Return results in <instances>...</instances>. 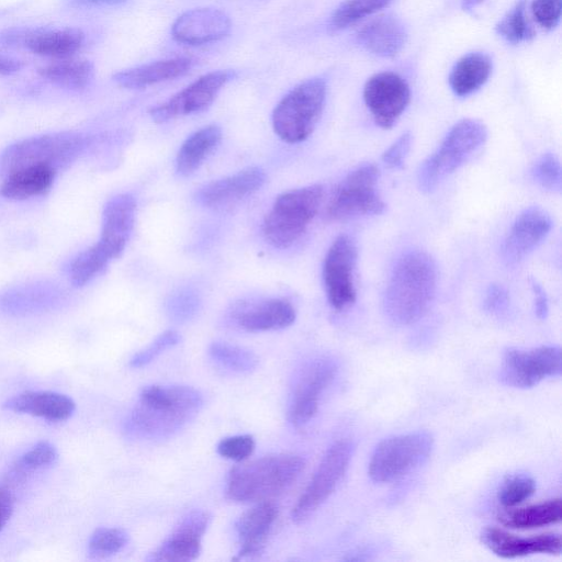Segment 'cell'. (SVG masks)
Segmentation results:
<instances>
[{
	"label": "cell",
	"instance_id": "cell-38",
	"mask_svg": "<svg viewBox=\"0 0 562 562\" xmlns=\"http://www.w3.org/2000/svg\"><path fill=\"white\" fill-rule=\"evenodd\" d=\"M128 541V535L121 528H99L91 535L88 553L91 558H106L121 551Z\"/></svg>",
	"mask_w": 562,
	"mask_h": 562
},
{
	"label": "cell",
	"instance_id": "cell-47",
	"mask_svg": "<svg viewBox=\"0 0 562 562\" xmlns=\"http://www.w3.org/2000/svg\"><path fill=\"white\" fill-rule=\"evenodd\" d=\"M531 288L535 295V313L539 318L543 319L549 311L546 292L536 281L531 282Z\"/></svg>",
	"mask_w": 562,
	"mask_h": 562
},
{
	"label": "cell",
	"instance_id": "cell-48",
	"mask_svg": "<svg viewBox=\"0 0 562 562\" xmlns=\"http://www.w3.org/2000/svg\"><path fill=\"white\" fill-rule=\"evenodd\" d=\"M23 67V63L12 56L0 54V75H13L20 71Z\"/></svg>",
	"mask_w": 562,
	"mask_h": 562
},
{
	"label": "cell",
	"instance_id": "cell-20",
	"mask_svg": "<svg viewBox=\"0 0 562 562\" xmlns=\"http://www.w3.org/2000/svg\"><path fill=\"white\" fill-rule=\"evenodd\" d=\"M295 310L283 299L239 302L231 311L232 321L246 331L277 330L295 321Z\"/></svg>",
	"mask_w": 562,
	"mask_h": 562
},
{
	"label": "cell",
	"instance_id": "cell-14",
	"mask_svg": "<svg viewBox=\"0 0 562 562\" xmlns=\"http://www.w3.org/2000/svg\"><path fill=\"white\" fill-rule=\"evenodd\" d=\"M236 76V71L231 69L207 72L166 102L151 108L149 115L155 122L164 123L204 111L213 103L218 92Z\"/></svg>",
	"mask_w": 562,
	"mask_h": 562
},
{
	"label": "cell",
	"instance_id": "cell-21",
	"mask_svg": "<svg viewBox=\"0 0 562 562\" xmlns=\"http://www.w3.org/2000/svg\"><path fill=\"white\" fill-rule=\"evenodd\" d=\"M265 180L266 173L261 168L248 167L205 184L196 192L195 199L206 207H224L251 195L262 187Z\"/></svg>",
	"mask_w": 562,
	"mask_h": 562
},
{
	"label": "cell",
	"instance_id": "cell-31",
	"mask_svg": "<svg viewBox=\"0 0 562 562\" xmlns=\"http://www.w3.org/2000/svg\"><path fill=\"white\" fill-rule=\"evenodd\" d=\"M561 517V498H553L505 512L499 516V521L508 528L524 530L558 524Z\"/></svg>",
	"mask_w": 562,
	"mask_h": 562
},
{
	"label": "cell",
	"instance_id": "cell-1",
	"mask_svg": "<svg viewBox=\"0 0 562 562\" xmlns=\"http://www.w3.org/2000/svg\"><path fill=\"white\" fill-rule=\"evenodd\" d=\"M437 288V268L425 251L411 250L396 261L383 297L386 317L395 325H409L428 310Z\"/></svg>",
	"mask_w": 562,
	"mask_h": 562
},
{
	"label": "cell",
	"instance_id": "cell-24",
	"mask_svg": "<svg viewBox=\"0 0 562 562\" xmlns=\"http://www.w3.org/2000/svg\"><path fill=\"white\" fill-rule=\"evenodd\" d=\"M406 40L407 31L403 22L391 14L371 20L357 33V41L364 49L384 58L396 56Z\"/></svg>",
	"mask_w": 562,
	"mask_h": 562
},
{
	"label": "cell",
	"instance_id": "cell-42",
	"mask_svg": "<svg viewBox=\"0 0 562 562\" xmlns=\"http://www.w3.org/2000/svg\"><path fill=\"white\" fill-rule=\"evenodd\" d=\"M255 449V439L250 435H237L222 439L217 445V452L229 460L243 461Z\"/></svg>",
	"mask_w": 562,
	"mask_h": 562
},
{
	"label": "cell",
	"instance_id": "cell-13",
	"mask_svg": "<svg viewBox=\"0 0 562 562\" xmlns=\"http://www.w3.org/2000/svg\"><path fill=\"white\" fill-rule=\"evenodd\" d=\"M357 256V246L348 235H339L326 252L323 280L328 302L337 311L349 307L356 301Z\"/></svg>",
	"mask_w": 562,
	"mask_h": 562
},
{
	"label": "cell",
	"instance_id": "cell-30",
	"mask_svg": "<svg viewBox=\"0 0 562 562\" xmlns=\"http://www.w3.org/2000/svg\"><path fill=\"white\" fill-rule=\"evenodd\" d=\"M492 72V60L488 55L474 52L462 56L453 66L449 85L458 97H468L477 91Z\"/></svg>",
	"mask_w": 562,
	"mask_h": 562
},
{
	"label": "cell",
	"instance_id": "cell-33",
	"mask_svg": "<svg viewBox=\"0 0 562 562\" xmlns=\"http://www.w3.org/2000/svg\"><path fill=\"white\" fill-rule=\"evenodd\" d=\"M111 260L97 244L81 251L69 266V279L80 288L101 273Z\"/></svg>",
	"mask_w": 562,
	"mask_h": 562
},
{
	"label": "cell",
	"instance_id": "cell-27",
	"mask_svg": "<svg viewBox=\"0 0 562 562\" xmlns=\"http://www.w3.org/2000/svg\"><path fill=\"white\" fill-rule=\"evenodd\" d=\"M83 42V32L76 27L24 29L22 46L40 56L64 58L78 52Z\"/></svg>",
	"mask_w": 562,
	"mask_h": 562
},
{
	"label": "cell",
	"instance_id": "cell-50",
	"mask_svg": "<svg viewBox=\"0 0 562 562\" xmlns=\"http://www.w3.org/2000/svg\"><path fill=\"white\" fill-rule=\"evenodd\" d=\"M484 0H462V9L464 11H471L476 8Z\"/></svg>",
	"mask_w": 562,
	"mask_h": 562
},
{
	"label": "cell",
	"instance_id": "cell-32",
	"mask_svg": "<svg viewBox=\"0 0 562 562\" xmlns=\"http://www.w3.org/2000/svg\"><path fill=\"white\" fill-rule=\"evenodd\" d=\"M94 66L88 59H65L38 69V74L49 82L71 90L88 87L94 77Z\"/></svg>",
	"mask_w": 562,
	"mask_h": 562
},
{
	"label": "cell",
	"instance_id": "cell-36",
	"mask_svg": "<svg viewBox=\"0 0 562 562\" xmlns=\"http://www.w3.org/2000/svg\"><path fill=\"white\" fill-rule=\"evenodd\" d=\"M496 32L508 43L520 44L535 36L526 14V1L519 0L496 25Z\"/></svg>",
	"mask_w": 562,
	"mask_h": 562
},
{
	"label": "cell",
	"instance_id": "cell-45",
	"mask_svg": "<svg viewBox=\"0 0 562 562\" xmlns=\"http://www.w3.org/2000/svg\"><path fill=\"white\" fill-rule=\"evenodd\" d=\"M484 308L495 315L503 316L509 308V296L504 286L499 284H491L485 293Z\"/></svg>",
	"mask_w": 562,
	"mask_h": 562
},
{
	"label": "cell",
	"instance_id": "cell-10",
	"mask_svg": "<svg viewBox=\"0 0 562 562\" xmlns=\"http://www.w3.org/2000/svg\"><path fill=\"white\" fill-rule=\"evenodd\" d=\"M352 453L353 443L348 439H339L327 449L292 509L293 521H305L333 494L349 467Z\"/></svg>",
	"mask_w": 562,
	"mask_h": 562
},
{
	"label": "cell",
	"instance_id": "cell-37",
	"mask_svg": "<svg viewBox=\"0 0 562 562\" xmlns=\"http://www.w3.org/2000/svg\"><path fill=\"white\" fill-rule=\"evenodd\" d=\"M57 457L58 453L54 445L48 441H40L16 460L11 475L14 479H22L34 471L53 465Z\"/></svg>",
	"mask_w": 562,
	"mask_h": 562
},
{
	"label": "cell",
	"instance_id": "cell-5",
	"mask_svg": "<svg viewBox=\"0 0 562 562\" xmlns=\"http://www.w3.org/2000/svg\"><path fill=\"white\" fill-rule=\"evenodd\" d=\"M326 92V81L321 77L306 79L291 89L273 109L274 133L289 144L305 140L322 116Z\"/></svg>",
	"mask_w": 562,
	"mask_h": 562
},
{
	"label": "cell",
	"instance_id": "cell-4",
	"mask_svg": "<svg viewBox=\"0 0 562 562\" xmlns=\"http://www.w3.org/2000/svg\"><path fill=\"white\" fill-rule=\"evenodd\" d=\"M324 196L321 184L293 189L280 194L262 223L265 239L276 248L292 246L317 214Z\"/></svg>",
	"mask_w": 562,
	"mask_h": 562
},
{
	"label": "cell",
	"instance_id": "cell-3",
	"mask_svg": "<svg viewBox=\"0 0 562 562\" xmlns=\"http://www.w3.org/2000/svg\"><path fill=\"white\" fill-rule=\"evenodd\" d=\"M305 461L294 453L262 457L231 470L226 495L237 503H259L286 491L297 480Z\"/></svg>",
	"mask_w": 562,
	"mask_h": 562
},
{
	"label": "cell",
	"instance_id": "cell-6",
	"mask_svg": "<svg viewBox=\"0 0 562 562\" xmlns=\"http://www.w3.org/2000/svg\"><path fill=\"white\" fill-rule=\"evenodd\" d=\"M483 123L464 119L454 124L440 146L422 164L417 182L424 192H431L446 177L461 167L486 140Z\"/></svg>",
	"mask_w": 562,
	"mask_h": 562
},
{
	"label": "cell",
	"instance_id": "cell-29",
	"mask_svg": "<svg viewBox=\"0 0 562 562\" xmlns=\"http://www.w3.org/2000/svg\"><path fill=\"white\" fill-rule=\"evenodd\" d=\"M222 139L220 126L212 124L191 134L180 146L176 158V170L180 176H190L214 151Z\"/></svg>",
	"mask_w": 562,
	"mask_h": 562
},
{
	"label": "cell",
	"instance_id": "cell-11",
	"mask_svg": "<svg viewBox=\"0 0 562 562\" xmlns=\"http://www.w3.org/2000/svg\"><path fill=\"white\" fill-rule=\"evenodd\" d=\"M560 373L561 350L558 346L508 348L503 355L499 379L506 385L528 389Z\"/></svg>",
	"mask_w": 562,
	"mask_h": 562
},
{
	"label": "cell",
	"instance_id": "cell-23",
	"mask_svg": "<svg viewBox=\"0 0 562 562\" xmlns=\"http://www.w3.org/2000/svg\"><path fill=\"white\" fill-rule=\"evenodd\" d=\"M278 516V507L271 501L257 503L236 521L235 530L240 544L239 558L255 557L262 552Z\"/></svg>",
	"mask_w": 562,
	"mask_h": 562
},
{
	"label": "cell",
	"instance_id": "cell-49",
	"mask_svg": "<svg viewBox=\"0 0 562 562\" xmlns=\"http://www.w3.org/2000/svg\"><path fill=\"white\" fill-rule=\"evenodd\" d=\"M71 7H113L126 3L128 0H67Z\"/></svg>",
	"mask_w": 562,
	"mask_h": 562
},
{
	"label": "cell",
	"instance_id": "cell-7",
	"mask_svg": "<svg viewBox=\"0 0 562 562\" xmlns=\"http://www.w3.org/2000/svg\"><path fill=\"white\" fill-rule=\"evenodd\" d=\"M87 139L79 133L58 132L29 137L8 146L0 155V176L29 166L57 168L69 164L83 150Z\"/></svg>",
	"mask_w": 562,
	"mask_h": 562
},
{
	"label": "cell",
	"instance_id": "cell-35",
	"mask_svg": "<svg viewBox=\"0 0 562 562\" xmlns=\"http://www.w3.org/2000/svg\"><path fill=\"white\" fill-rule=\"evenodd\" d=\"M394 0H346L330 16V27L346 29L372 13L387 7Z\"/></svg>",
	"mask_w": 562,
	"mask_h": 562
},
{
	"label": "cell",
	"instance_id": "cell-41",
	"mask_svg": "<svg viewBox=\"0 0 562 562\" xmlns=\"http://www.w3.org/2000/svg\"><path fill=\"white\" fill-rule=\"evenodd\" d=\"M180 341V336L175 330H167L158 336L151 345L146 349L135 353L130 360V366L133 368H140L150 363L156 357H158L166 349L177 345Z\"/></svg>",
	"mask_w": 562,
	"mask_h": 562
},
{
	"label": "cell",
	"instance_id": "cell-43",
	"mask_svg": "<svg viewBox=\"0 0 562 562\" xmlns=\"http://www.w3.org/2000/svg\"><path fill=\"white\" fill-rule=\"evenodd\" d=\"M562 0H533L531 11L537 23L546 29H554L561 19Z\"/></svg>",
	"mask_w": 562,
	"mask_h": 562
},
{
	"label": "cell",
	"instance_id": "cell-8",
	"mask_svg": "<svg viewBox=\"0 0 562 562\" xmlns=\"http://www.w3.org/2000/svg\"><path fill=\"white\" fill-rule=\"evenodd\" d=\"M432 446V436L427 431H415L382 440L369 461L370 479L375 483H389L403 477L429 458Z\"/></svg>",
	"mask_w": 562,
	"mask_h": 562
},
{
	"label": "cell",
	"instance_id": "cell-34",
	"mask_svg": "<svg viewBox=\"0 0 562 562\" xmlns=\"http://www.w3.org/2000/svg\"><path fill=\"white\" fill-rule=\"evenodd\" d=\"M209 353L217 364L234 372H250L258 364L257 356L250 350L223 341L213 342Z\"/></svg>",
	"mask_w": 562,
	"mask_h": 562
},
{
	"label": "cell",
	"instance_id": "cell-22",
	"mask_svg": "<svg viewBox=\"0 0 562 562\" xmlns=\"http://www.w3.org/2000/svg\"><path fill=\"white\" fill-rule=\"evenodd\" d=\"M481 538L494 554L504 559L532 554H559L561 552V537L554 532L519 537L491 527L482 532Z\"/></svg>",
	"mask_w": 562,
	"mask_h": 562
},
{
	"label": "cell",
	"instance_id": "cell-15",
	"mask_svg": "<svg viewBox=\"0 0 562 562\" xmlns=\"http://www.w3.org/2000/svg\"><path fill=\"white\" fill-rule=\"evenodd\" d=\"M363 100L374 122L382 128H391L407 108L411 90L403 77L383 71L367 80Z\"/></svg>",
	"mask_w": 562,
	"mask_h": 562
},
{
	"label": "cell",
	"instance_id": "cell-44",
	"mask_svg": "<svg viewBox=\"0 0 562 562\" xmlns=\"http://www.w3.org/2000/svg\"><path fill=\"white\" fill-rule=\"evenodd\" d=\"M412 145V134L403 133L382 155V160L389 168H401Z\"/></svg>",
	"mask_w": 562,
	"mask_h": 562
},
{
	"label": "cell",
	"instance_id": "cell-12",
	"mask_svg": "<svg viewBox=\"0 0 562 562\" xmlns=\"http://www.w3.org/2000/svg\"><path fill=\"white\" fill-rule=\"evenodd\" d=\"M337 370L336 361L329 357L314 358L300 369L288 411V419L293 426H303L314 417L321 396L334 381Z\"/></svg>",
	"mask_w": 562,
	"mask_h": 562
},
{
	"label": "cell",
	"instance_id": "cell-19",
	"mask_svg": "<svg viewBox=\"0 0 562 562\" xmlns=\"http://www.w3.org/2000/svg\"><path fill=\"white\" fill-rule=\"evenodd\" d=\"M135 212V199L128 193L117 194L106 202L101 236L95 244L110 260L120 257L125 249L133 232Z\"/></svg>",
	"mask_w": 562,
	"mask_h": 562
},
{
	"label": "cell",
	"instance_id": "cell-18",
	"mask_svg": "<svg viewBox=\"0 0 562 562\" xmlns=\"http://www.w3.org/2000/svg\"><path fill=\"white\" fill-rule=\"evenodd\" d=\"M552 227L549 213L539 206L522 211L507 234L503 246L502 257L507 266L520 262L547 237Z\"/></svg>",
	"mask_w": 562,
	"mask_h": 562
},
{
	"label": "cell",
	"instance_id": "cell-46",
	"mask_svg": "<svg viewBox=\"0 0 562 562\" xmlns=\"http://www.w3.org/2000/svg\"><path fill=\"white\" fill-rule=\"evenodd\" d=\"M13 512V497L5 487H0V530L5 526Z\"/></svg>",
	"mask_w": 562,
	"mask_h": 562
},
{
	"label": "cell",
	"instance_id": "cell-39",
	"mask_svg": "<svg viewBox=\"0 0 562 562\" xmlns=\"http://www.w3.org/2000/svg\"><path fill=\"white\" fill-rule=\"evenodd\" d=\"M532 179L543 189L560 192L561 166L557 156L552 153L543 154L531 169Z\"/></svg>",
	"mask_w": 562,
	"mask_h": 562
},
{
	"label": "cell",
	"instance_id": "cell-28",
	"mask_svg": "<svg viewBox=\"0 0 562 562\" xmlns=\"http://www.w3.org/2000/svg\"><path fill=\"white\" fill-rule=\"evenodd\" d=\"M56 171L48 165L18 169L3 177L0 195L11 200H25L42 195L50 189Z\"/></svg>",
	"mask_w": 562,
	"mask_h": 562
},
{
	"label": "cell",
	"instance_id": "cell-26",
	"mask_svg": "<svg viewBox=\"0 0 562 562\" xmlns=\"http://www.w3.org/2000/svg\"><path fill=\"white\" fill-rule=\"evenodd\" d=\"M191 67L190 58H168L117 71L112 79L126 89H143L182 77L190 71Z\"/></svg>",
	"mask_w": 562,
	"mask_h": 562
},
{
	"label": "cell",
	"instance_id": "cell-16",
	"mask_svg": "<svg viewBox=\"0 0 562 562\" xmlns=\"http://www.w3.org/2000/svg\"><path fill=\"white\" fill-rule=\"evenodd\" d=\"M211 516L204 510L186 514L169 537L149 555L147 561L186 562L194 560L201 551V540L210 524Z\"/></svg>",
	"mask_w": 562,
	"mask_h": 562
},
{
	"label": "cell",
	"instance_id": "cell-25",
	"mask_svg": "<svg viewBox=\"0 0 562 562\" xmlns=\"http://www.w3.org/2000/svg\"><path fill=\"white\" fill-rule=\"evenodd\" d=\"M4 408L41 417L49 422H63L75 412V402L65 394L50 391H26L9 398Z\"/></svg>",
	"mask_w": 562,
	"mask_h": 562
},
{
	"label": "cell",
	"instance_id": "cell-17",
	"mask_svg": "<svg viewBox=\"0 0 562 562\" xmlns=\"http://www.w3.org/2000/svg\"><path fill=\"white\" fill-rule=\"evenodd\" d=\"M232 29L228 14L216 8H195L183 12L171 25V35L181 44L196 46L218 42Z\"/></svg>",
	"mask_w": 562,
	"mask_h": 562
},
{
	"label": "cell",
	"instance_id": "cell-2",
	"mask_svg": "<svg viewBox=\"0 0 562 562\" xmlns=\"http://www.w3.org/2000/svg\"><path fill=\"white\" fill-rule=\"evenodd\" d=\"M203 405L202 394L186 385H149L142 390L126 430L143 439H160L180 430Z\"/></svg>",
	"mask_w": 562,
	"mask_h": 562
},
{
	"label": "cell",
	"instance_id": "cell-9",
	"mask_svg": "<svg viewBox=\"0 0 562 562\" xmlns=\"http://www.w3.org/2000/svg\"><path fill=\"white\" fill-rule=\"evenodd\" d=\"M379 169L363 164L351 170L335 189L326 215L333 221H344L366 215L381 214L385 203L378 193Z\"/></svg>",
	"mask_w": 562,
	"mask_h": 562
},
{
	"label": "cell",
	"instance_id": "cell-40",
	"mask_svg": "<svg viewBox=\"0 0 562 562\" xmlns=\"http://www.w3.org/2000/svg\"><path fill=\"white\" fill-rule=\"evenodd\" d=\"M535 491L536 483L530 476L516 475L503 484L498 501L505 508H512L528 499Z\"/></svg>",
	"mask_w": 562,
	"mask_h": 562
}]
</instances>
